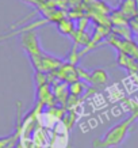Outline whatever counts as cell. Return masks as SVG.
<instances>
[{
    "instance_id": "cell-3",
    "label": "cell",
    "mask_w": 138,
    "mask_h": 148,
    "mask_svg": "<svg viewBox=\"0 0 138 148\" xmlns=\"http://www.w3.org/2000/svg\"><path fill=\"white\" fill-rule=\"evenodd\" d=\"M54 76H57L58 80H63L65 83H75V82L80 80V77H79V71H77V67H76L75 64L69 63H63V65L56 69L54 71Z\"/></svg>"
},
{
    "instance_id": "cell-11",
    "label": "cell",
    "mask_w": 138,
    "mask_h": 148,
    "mask_svg": "<svg viewBox=\"0 0 138 148\" xmlns=\"http://www.w3.org/2000/svg\"><path fill=\"white\" fill-rule=\"evenodd\" d=\"M24 3H29V4H31V5H35L37 8L38 7H41V5H44L48 0H23Z\"/></svg>"
},
{
    "instance_id": "cell-5",
    "label": "cell",
    "mask_w": 138,
    "mask_h": 148,
    "mask_svg": "<svg viewBox=\"0 0 138 148\" xmlns=\"http://www.w3.org/2000/svg\"><path fill=\"white\" fill-rule=\"evenodd\" d=\"M116 10H118L125 18L131 21V19H134L138 15L137 0H120L119 5H118Z\"/></svg>"
},
{
    "instance_id": "cell-7",
    "label": "cell",
    "mask_w": 138,
    "mask_h": 148,
    "mask_svg": "<svg viewBox=\"0 0 138 148\" xmlns=\"http://www.w3.org/2000/svg\"><path fill=\"white\" fill-rule=\"evenodd\" d=\"M57 27L60 33L64 34V36H72L75 33V23H73V19H71L69 16L64 18L63 21H60L57 23Z\"/></svg>"
},
{
    "instance_id": "cell-10",
    "label": "cell",
    "mask_w": 138,
    "mask_h": 148,
    "mask_svg": "<svg viewBox=\"0 0 138 148\" xmlns=\"http://www.w3.org/2000/svg\"><path fill=\"white\" fill-rule=\"evenodd\" d=\"M129 25H130V29H131V32H134V33H135V34L138 36V15H137V16H135L134 19H131V21H130Z\"/></svg>"
},
{
    "instance_id": "cell-6",
    "label": "cell",
    "mask_w": 138,
    "mask_h": 148,
    "mask_svg": "<svg viewBox=\"0 0 138 148\" xmlns=\"http://www.w3.org/2000/svg\"><path fill=\"white\" fill-rule=\"evenodd\" d=\"M54 97L60 101V102L63 103V105H65V103L68 102V98H69V88L67 87V84L65 83H58V84L54 86V91H53Z\"/></svg>"
},
{
    "instance_id": "cell-2",
    "label": "cell",
    "mask_w": 138,
    "mask_h": 148,
    "mask_svg": "<svg viewBox=\"0 0 138 148\" xmlns=\"http://www.w3.org/2000/svg\"><path fill=\"white\" fill-rule=\"evenodd\" d=\"M20 42H22L23 49L26 50V53L29 54L30 60L39 57L41 54L44 53V50H42V48L39 45V41H38V36H37L35 30L23 32L22 37H20Z\"/></svg>"
},
{
    "instance_id": "cell-4",
    "label": "cell",
    "mask_w": 138,
    "mask_h": 148,
    "mask_svg": "<svg viewBox=\"0 0 138 148\" xmlns=\"http://www.w3.org/2000/svg\"><path fill=\"white\" fill-rule=\"evenodd\" d=\"M116 65L120 68H123L125 71H127L129 75H131V76H138V61L133 56L122 53V52H118Z\"/></svg>"
},
{
    "instance_id": "cell-8",
    "label": "cell",
    "mask_w": 138,
    "mask_h": 148,
    "mask_svg": "<svg viewBox=\"0 0 138 148\" xmlns=\"http://www.w3.org/2000/svg\"><path fill=\"white\" fill-rule=\"evenodd\" d=\"M122 105L126 110L130 112V116L135 117V120H138V101L133 98H123L122 99Z\"/></svg>"
},
{
    "instance_id": "cell-9",
    "label": "cell",
    "mask_w": 138,
    "mask_h": 148,
    "mask_svg": "<svg viewBox=\"0 0 138 148\" xmlns=\"http://www.w3.org/2000/svg\"><path fill=\"white\" fill-rule=\"evenodd\" d=\"M85 90H87V86L81 80H77L75 83L69 84V94H71V97H75V98L80 97L81 94H84Z\"/></svg>"
},
{
    "instance_id": "cell-1",
    "label": "cell",
    "mask_w": 138,
    "mask_h": 148,
    "mask_svg": "<svg viewBox=\"0 0 138 148\" xmlns=\"http://www.w3.org/2000/svg\"><path fill=\"white\" fill-rule=\"evenodd\" d=\"M137 121L135 117L129 116L120 122L115 124L107 130L106 133L100 137V139H95L92 141V147L94 148H116L126 140L129 136L130 129L134 125V122Z\"/></svg>"
}]
</instances>
